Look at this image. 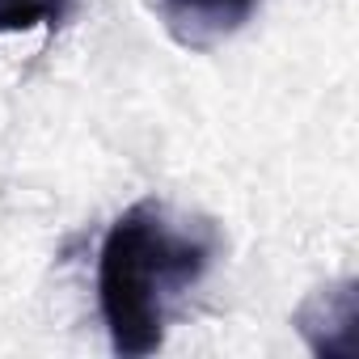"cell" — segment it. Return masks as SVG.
<instances>
[{
	"label": "cell",
	"mask_w": 359,
	"mask_h": 359,
	"mask_svg": "<svg viewBox=\"0 0 359 359\" xmlns=\"http://www.w3.org/2000/svg\"><path fill=\"white\" fill-rule=\"evenodd\" d=\"M262 0H152L165 34L182 51H212L233 39Z\"/></svg>",
	"instance_id": "3957f363"
},
{
	"label": "cell",
	"mask_w": 359,
	"mask_h": 359,
	"mask_svg": "<svg viewBox=\"0 0 359 359\" xmlns=\"http://www.w3.org/2000/svg\"><path fill=\"white\" fill-rule=\"evenodd\" d=\"M72 9V0H0V34H26V30H55Z\"/></svg>",
	"instance_id": "277c9868"
},
{
	"label": "cell",
	"mask_w": 359,
	"mask_h": 359,
	"mask_svg": "<svg viewBox=\"0 0 359 359\" xmlns=\"http://www.w3.org/2000/svg\"><path fill=\"white\" fill-rule=\"evenodd\" d=\"M296 334L321 359H351L359 351V279H334L309 292L292 313Z\"/></svg>",
	"instance_id": "7a4b0ae2"
},
{
	"label": "cell",
	"mask_w": 359,
	"mask_h": 359,
	"mask_svg": "<svg viewBox=\"0 0 359 359\" xmlns=\"http://www.w3.org/2000/svg\"><path fill=\"white\" fill-rule=\"evenodd\" d=\"M212 237L169 220L161 199L131 203L97 250V309L110 351L148 359L165 346L169 304L212 266Z\"/></svg>",
	"instance_id": "6da1fadb"
}]
</instances>
